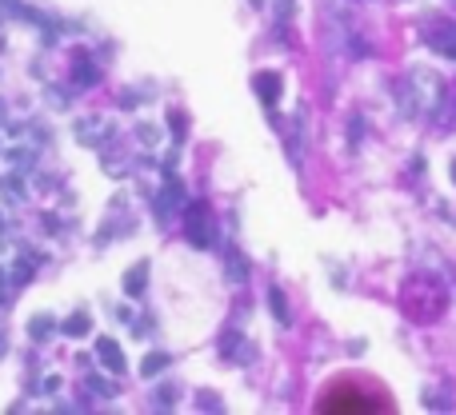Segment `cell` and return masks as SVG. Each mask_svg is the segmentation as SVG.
Returning <instances> with one entry per match:
<instances>
[{
  "mask_svg": "<svg viewBox=\"0 0 456 415\" xmlns=\"http://www.w3.org/2000/svg\"><path fill=\"white\" fill-rule=\"evenodd\" d=\"M324 411H384V403H372L364 400V391L357 388H333L321 403Z\"/></svg>",
  "mask_w": 456,
  "mask_h": 415,
  "instance_id": "cell-1",
  "label": "cell"
},
{
  "mask_svg": "<svg viewBox=\"0 0 456 415\" xmlns=\"http://www.w3.org/2000/svg\"><path fill=\"white\" fill-rule=\"evenodd\" d=\"M185 220H188V240H192V248H209L212 228H209V216H204V204H188Z\"/></svg>",
  "mask_w": 456,
  "mask_h": 415,
  "instance_id": "cell-2",
  "label": "cell"
},
{
  "mask_svg": "<svg viewBox=\"0 0 456 415\" xmlns=\"http://www.w3.org/2000/svg\"><path fill=\"white\" fill-rule=\"evenodd\" d=\"M97 355L104 359V367H109L112 376H121L124 367H128V364H124V352L116 347V340H109V336H100V340H97Z\"/></svg>",
  "mask_w": 456,
  "mask_h": 415,
  "instance_id": "cell-3",
  "label": "cell"
},
{
  "mask_svg": "<svg viewBox=\"0 0 456 415\" xmlns=\"http://www.w3.org/2000/svg\"><path fill=\"white\" fill-rule=\"evenodd\" d=\"M176 204H180V184H176L173 176H168V184H164L161 200H156V216H161V220H168V216L176 212Z\"/></svg>",
  "mask_w": 456,
  "mask_h": 415,
  "instance_id": "cell-4",
  "label": "cell"
},
{
  "mask_svg": "<svg viewBox=\"0 0 456 415\" xmlns=\"http://www.w3.org/2000/svg\"><path fill=\"white\" fill-rule=\"evenodd\" d=\"M144 288H148V264H136L128 276H124V295H144Z\"/></svg>",
  "mask_w": 456,
  "mask_h": 415,
  "instance_id": "cell-5",
  "label": "cell"
},
{
  "mask_svg": "<svg viewBox=\"0 0 456 415\" xmlns=\"http://www.w3.org/2000/svg\"><path fill=\"white\" fill-rule=\"evenodd\" d=\"M88 328H92V319H88V312H73V316L61 324L64 336H88Z\"/></svg>",
  "mask_w": 456,
  "mask_h": 415,
  "instance_id": "cell-6",
  "label": "cell"
},
{
  "mask_svg": "<svg viewBox=\"0 0 456 415\" xmlns=\"http://www.w3.org/2000/svg\"><path fill=\"white\" fill-rule=\"evenodd\" d=\"M97 80H100L97 64H88V56H80V60H76V84H80V88H92Z\"/></svg>",
  "mask_w": 456,
  "mask_h": 415,
  "instance_id": "cell-7",
  "label": "cell"
},
{
  "mask_svg": "<svg viewBox=\"0 0 456 415\" xmlns=\"http://www.w3.org/2000/svg\"><path fill=\"white\" fill-rule=\"evenodd\" d=\"M52 328H56V319L52 316H32L28 319V336H32V340H49Z\"/></svg>",
  "mask_w": 456,
  "mask_h": 415,
  "instance_id": "cell-8",
  "label": "cell"
},
{
  "mask_svg": "<svg viewBox=\"0 0 456 415\" xmlns=\"http://www.w3.org/2000/svg\"><path fill=\"white\" fill-rule=\"evenodd\" d=\"M164 367H168V355H164V352H152V355L144 359V367H140V371H144V376L152 379V376H161Z\"/></svg>",
  "mask_w": 456,
  "mask_h": 415,
  "instance_id": "cell-9",
  "label": "cell"
},
{
  "mask_svg": "<svg viewBox=\"0 0 456 415\" xmlns=\"http://www.w3.org/2000/svg\"><path fill=\"white\" fill-rule=\"evenodd\" d=\"M257 92L264 96V104H272V100H276V92H281L276 76H257Z\"/></svg>",
  "mask_w": 456,
  "mask_h": 415,
  "instance_id": "cell-10",
  "label": "cell"
},
{
  "mask_svg": "<svg viewBox=\"0 0 456 415\" xmlns=\"http://www.w3.org/2000/svg\"><path fill=\"white\" fill-rule=\"evenodd\" d=\"M269 300H272V312H276V319H281V324H288V307H284L281 288H272V292H269Z\"/></svg>",
  "mask_w": 456,
  "mask_h": 415,
  "instance_id": "cell-11",
  "label": "cell"
},
{
  "mask_svg": "<svg viewBox=\"0 0 456 415\" xmlns=\"http://www.w3.org/2000/svg\"><path fill=\"white\" fill-rule=\"evenodd\" d=\"M168 128H173L176 144H180V140H185V116H180V112H173V116H168Z\"/></svg>",
  "mask_w": 456,
  "mask_h": 415,
  "instance_id": "cell-12",
  "label": "cell"
},
{
  "mask_svg": "<svg viewBox=\"0 0 456 415\" xmlns=\"http://www.w3.org/2000/svg\"><path fill=\"white\" fill-rule=\"evenodd\" d=\"M156 403H161V407H173V388H161V391H156V395H152V407H156Z\"/></svg>",
  "mask_w": 456,
  "mask_h": 415,
  "instance_id": "cell-13",
  "label": "cell"
},
{
  "mask_svg": "<svg viewBox=\"0 0 456 415\" xmlns=\"http://www.w3.org/2000/svg\"><path fill=\"white\" fill-rule=\"evenodd\" d=\"M140 140H144V144L161 140V128H152V124H140Z\"/></svg>",
  "mask_w": 456,
  "mask_h": 415,
  "instance_id": "cell-14",
  "label": "cell"
},
{
  "mask_svg": "<svg viewBox=\"0 0 456 415\" xmlns=\"http://www.w3.org/2000/svg\"><path fill=\"white\" fill-rule=\"evenodd\" d=\"M13 272H16V276H13L16 283H28V280H32V268H25V264H16Z\"/></svg>",
  "mask_w": 456,
  "mask_h": 415,
  "instance_id": "cell-15",
  "label": "cell"
},
{
  "mask_svg": "<svg viewBox=\"0 0 456 415\" xmlns=\"http://www.w3.org/2000/svg\"><path fill=\"white\" fill-rule=\"evenodd\" d=\"M4 352H8V343H4V336H0V355H4Z\"/></svg>",
  "mask_w": 456,
  "mask_h": 415,
  "instance_id": "cell-16",
  "label": "cell"
},
{
  "mask_svg": "<svg viewBox=\"0 0 456 415\" xmlns=\"http://www.w3.org/2000/svg\"><path fill=\"white\" fill-rule=\"evenodd\" d=\"M0 112H4V108H0Z\"/></svg>",
  "mask_w": 456,
  "mask_h": 415,
  "instance_id": "cell-17",
  "label": "cell"
}]
</instances>
